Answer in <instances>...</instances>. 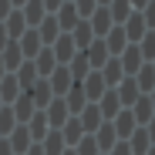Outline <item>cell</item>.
<instances>
[{"mask_svg":"<svg viewBox=\"0 0 155 155\" xmlns=\"http://www.w3.org/2000/svg\"><path fill=\"white\" fill-rule=\"evenodd\" d=\"M138 14L145 17V27H148V31H155V0H152V4H148L145 10H138Z\"/></svg>","mask_w":155,"mask_h":155,"instance_id":"cell-41","label":"cell"},{"mask_svg":"<svg viewBox=\"0 0 155 155\" xmlns=\"http://www.w3.org/2000/svg\"><path fill=\"white\" fill-rule=\"evenodd\" d=\"M10 4H14V10H20L24 4H27V0H10Z\"/></svg>","mask_w":155,"mask_h":155,"instance_id":"cell-50","label":"cell"},{"mask_svg":"<svg viewBox=\"0 0 155 155\" xmlns=\"http://www.w3.org/2000/svg\"><path fill=\"white\" fill-rule=\"evenodd\" d=\"M47 84H51V91H54V98H64V94H68V91L74 88V78H71V68H68V64H58L54 71H51Z\"/></svg>","mask_w":155,"mask_h":155,"instance_id":"cell-1","label":"cell"},{"mask_svg":"<svg viewBox=\"0 0 155 155\" xmlns=\"http://www.w3.org/2000/svg\"><path fill=\"white\" fill-rule=\"evenodd\" d=\"M0 155H14V152H10V142H7V138H0Z\"/></svg>","mask_w":155,"mask_h":155,"instance_id":"cell-48","label":"cell"},{"mask_svg":"<svg viewBox=\"0 0 155 155\" xmlns=\"http://www.w3.org/2000/svg\"><path fill=\"white\" fill-rule=\"evenodd\" d=\"M24 94H27V98L34 101V108H37V111H44V108L51 105V101H54V91H51L47 78H37V81H34V88H27Z\"/></svg>","mask_w":155,"mask_h":155,"instance_id":"cell-3","label":"cell"},{"mask_svg":"<svg viewBox=\"0 0 155 155\" xmlns=\"http://www.w3.org/2000/svg\"><path fill=\"white\" fill-rule=\"evenodd\" d=\"M115 91H118V98H121V108H132L135 101L142 98V91H138V84H135V78H125Z\"/></svg>","mask_w":155,"mask_h":155,"instance_id":"cell-21","label":"cell"},{"mask_svg":"<svg viewBox=\"0 0 155 155\" xmlns=\"http://www.w3.org/2000/svg\"><path fill=\"white\" fill-rule=\"evenodd\" d=\"M58 132H61V138H64V145H68V148H74L78 142L84 138V128H81V121H78V115H71V118L58 128Z\"/></svg>","mask_w":155,"mask_h":155,"instance_id":"cell-13","label":"cell"},{"mask_svg":"<svg viewBox=\"0 0 155 155\" xmlns=\"http://www.w3.org/2000/svg\"><path fill=\"white\" fill-rule=\"evenodd\" d=\"M64 105H68V111L71 115H81L84 111V105H88V98H84V91H81V84H74L68 94H64Z\"/></svg>","mask_w":155,"mask_h":155,"instance_id":"cell-30","label":"cell"},{"mask_svg":"<svg viewBox=\"0 0 155 155\" xmlns=\"http://www.w3.org/2000/svg\"><path fill=\"white\" fill-rule=\"evenodd\" d=\"M27 132H31V138H34V142H44V135L51 132V125H47L44 111H34V118L27 121Z\"/></svg>","mask_w":155,"mask_h":155,"instance_id":"cell-33","label":"cell"},{"mask_svg":"<svg viewBox=\"0 0 155 155\" xmlns=\"http://www.w3.org/2000/svg\"><path fill=\"white\" fill-rule=\"evenodd\" d=\"M71 4H74V10H78L81 20H88V17L98 10V0H71Z\"/></svg>","mask_w":155,"mask_h":155,"instance_id":"cell-40","label":"cell"},{"mask_svg":"<svg viewBox=\"0 0 155 155\" xmlns=\"http://www.w3.org/2000/svg\"><path fill=\"white\" fill-rule=\"evenodd\" d=\"M51 51H54V61H58V64H71V61H74V54H78V47H74L71 34H61L54 44H51Z\"/></svg>","mask_w":155,"mask_h":155,"instance_id":"cell-7","label":"cell"},{"mask_svg":"<svg viewBox=\"0 0 155 155\" xmlns=\"http://www.w3.org/2000/svg\"><path fill=\"white\" fill-rule=\"evenodd\" d=\"M24 155H44V148H41V142H34V145H31L27 152H24Z\"/></svg>","mask_w":155,"mask_h":155,"instance_id":"cell-47","label":"cell"},{"mask_svg":"<svg viewBox=\"0 0 155 155\" xmlns=\"http://www.w3.org/2000/svg\"><path fill=\"white\" fill-rule=\"evenodd\" d=\"M14 78H17V81H20V88L27 91V88H34V81H37L41 74H37V68H34V61H24V64H20V68L14 71Z\"/></svg>","mask_w":155,"mask_h":155,"instance_id":"cell-31","label":"cell"},{"mask_svg":"<svg viewBox=\"0 0 155 155\" xmlns=\"http://www.w3.org/2000/svg\"><path fill=\"white\" fill-rule=\"evenodd\" d=\"M0 108H4V98H0Z\"/></svg>","mask_w":155,"mask_h":155,"instance_id":"cell-56","label":"cell"},{"mask_svg":"<svg viewBox=\"0 0 155 155\" xmlns=\"http://www.w3.org/2000/svg\"><path fill=\"white\" fill-rule=\"evenodd\" d=\"M4 27H7V37H10V41H20L24 34L31 31V27H27V20H24V14H20V10H10V14H7Z\"/></svg>","mask_w":155,"mask_h":155,"instance_id":"cell-18","label":"cell"},{"mask_svg":"<svg viewBox=\"0 0 155 155\" xmlns=\"http://www.w3.org/2000/svg\"><path fill=\"white\" fill-rule=\"evenodd\" d=\"M128 148H132V155H145L152 148V138H148L145 128H135V132L128 135Z\"/></svg>","mask_w":155,"mask_h":155,"instance_id":"cell-29","label":"cell"},{"mask_svg":"<svg viewBox=\"0 0 155 155\" xmlns=\"http://www.w3.org/2000/svg\"><path fill=\"white\" fill-rule=\"evenodd\" d=\"M7 44H10V37H7V27H4V24H0V51H4Z\"/></svg>","mask_w":155,"mask_h":155,"instance_id":"cell-45","label":"cell"},{"mask_svg":"<svg viewBox=\"0 0 155 155\" xmlns=\"http://www.w3.org/2000/svg\"><path fill=\"white\" fill-rule=\"evenodd\" d=\"M54 17H58V27H61V34H71V31L78 27V20H81L71 0H64V4H61V10H58Z\"/></svg>","mask_w":155,"mask_h":155,"instance_id":"cell-15","label":"cell"},{"mask_svg":"<svg viewBox=\"0 0 155 155\" xmlns=\"http://www.w3.org/2000/svg\"><path fill=\"white\" fill-rule=\"evenodd\" d=\"M98 111H101V118H105V121H111V118L121 111V98H118V91H115V88H108L105 94L98 98Z\"/></svg>","mask_w":155,"mask_h":155,"instance_id":"cell-10","label":"cell"},{"mask_svg":"<svg viewBox=\"0 0 155 155\" xmlns=\"http://www.w3.org/2000/svg\"><path fill=\"white\" fill-rule=\"evenodd\" d=\"M34 68H37V74H41V78H51V71L58 68V61H54V51H51V47H41V54L34 58Z\"/></svg>","mask_w":155,"mask_h":155,"instance_id":"cell-28","label":"cell"},{"mask_svg":"<svg viewBox=\"0 0 155 155\" xmlns=\"http://www.w3.org/2000/svg\"><path fill=\"white\" fill-rule=\"evenodd\" d=\"M88 27H91V34L94 37H105L111 27H115V20H111V14H108V7H98L91 17H88Z\"/></svg>","mask_w":155,"mask_h":155,"instance_id":"cell-8","label":"cell"},{"mask_svg":"<svg viewBox=\"0 0 155 155\" xmlns=\"http://www.w3.org/2000/svg\"><path fill=\"white\" fill-rule=\"evenodd\" d=\"M81 91H84V98H88V105H98V98L108 91V84H105V78H101V71H91L84 81H81Z\"/></svg>","mask_w":155,"mask_h":155,"instance_id":"cell-5","label":"cell"},{"mask_svg":"<svg viewBox=\"0 0 155 155\" xmlns=\"http://www.w3.org/2000/svg\"><path fill=\"white\" fill-rule=\"evenodd\" d=\"M14 10V4H10V0H0V24H4L7 20V14Z\"/></svg>","mask_w":155,"mask_h":155,"instance_id":"cell-44","label":"cell"},{"mask_svg":"<svg viewBox=\"0 0 155 155\" xmlns=\"http://www.w3.org/2000/svg\"><path fill=\"white\" fill-rule=\"evenodd\" d=\"M81 54L88 58V68H91V71H101V68L108 64V58H111V54H108V47H105V41H101V37H94V41H91V44H88V47L81 51Z\"/></svg>","mask_w":155,"mask_h":155,"instance_id":"cell-2","label":"cell"},{"mask_svg":"<svg viewBox=\"0 0 155 155\" xmlns=\"http://www.w3.org/2000/svg\"><path fill=\"white\" fill-rule=\"evenodd\" d=\"M0 61H4V68H7V74H14L20 64H24V54H20V47H17V41H10L4 51H0Z\"/></svg>","mask_w":155,"mask_h":155,"instance_id":"cell-24","label":"cell"},{"mask_svg":"<svg viewBox=\"0 0 155 155\" xmlns=\"http://www.w3.org/2000/svg\"><path fill=\"white\" fill-rule=\"evenodd\" d=\"M108 155H132V148H128V142H118V145H115Z\"/></svg>","mask_w":155,"mask_h":155,"instance_id":"cell-43","label":"cell"},{"mask_svg":"<svg viewBox=\"0 0 155 155\" xmlns=\"http://www.w3.org/2000/svg\"><path fill=\"white\" fill-rule=\"evenodd\" d=\"M132 115H135V125L138 128H145L152 118H155V108H152V101H148V94H142L135 105H132Z\"/></svg>","mask_w":155,"mask_h":155,"instance_id":"cell-22","label":"cell"},{"mask_svg":"<svg viewBox=\"0 0 155 155\" xmlns=\"http://www.w3.org/2000/svg\"><path fill=\"white\" fill-rule=\"evenodd\" d=\"M41 4H44V10H47V14H58L64 0H41Z\"/></svg>","mask_w":155,"mask_h":155,"instance_id":"cell-42","label":"cell"},{"mask_svg":"<svg viewBox=\"0 0 155 155\" xmlns=\"http://www.w3.org/2000/svg\"><path fill=\"white\" fill-rule=\"evenodd\" d=\"M71 41H74L78 51H84V47L94 41V34H91V27H88V20H78V27L71 31Z\"/></svg>","mask_w":155,"mask_h":155,"instance_id":"cell-34","label":"cell"},{"mask_svg":"<svg viewBox=\"0 0 155 155\" xmlns=\"http://www.w3.org/2000/svg\"><path fill=\"white\" fill-rule=\"evenodd\" d=\"M24 94V88H20V81L14 74H7L4 81H0V98H4V105H14V101Z\"/></svg>","mask_w":155,"mask_h":155,"instance_id":"cell-26","label":"cell"},{"mask_svg":"<svg viewBox=\"0 0 155 155\" xmlns=\"http://www.w3.org/2000/svg\"><path fill=\"white\" fill-rule=\"evenodd\" d=\"M7 142H10V152H14V155H24V152L34 145V138H31V132H27V125H17L14 132L7 135Z\"/></svg>","mask_w":155,"mask_h":155,"instance_id":"cell-14","label":"cell"},{"mask_svg":"<svg viewBox=\"0 0 155 155\" xmlns=\"http://www.w3.org/2000/svg\"><path fill=\"white\" fill-rule=\"evenodd\" d=\"M138 51H142V61H145V64L155 61V31H148V34L138 41Z\"/></svg>","mask_w":155,"mask_h":155,"instance_id":"cell-38","label":"cell"},{"mask_svg":"<svg viewBox=\"0 0 155 155\" xmlns=\"http://www.w3.org/2000/svg\"><path fill=\"white\" fill-rule=\"evenodd\" d=\"M4 78H7V68H4V61H0V81H4Z\"/></svg>","mask_w":155,"mask_h":155,"instance_id":"cell-51","label":"cell"},{"mask_svg":"<svg viewBox=\"0 0 155 155\" xmlns=\"http://www.w3.org/2000/svg\"><path fill=\"white\" fill-rule=\"evenodd\" d=\"M108 4H111V0H98V7H108Z\"/></svg>","mask_w":155,"mask_h":155,"instance_id":"cell-53","label":"cell"},{"mask_svg":"<svg viewBox=\"0 0 155 155\" xmlns=\"http://www.w3.org/2000/svg\"><path fill=\"white\" fill-rule=\"evenodd\" d=\"M148 101H152V108H155V88H152V91H148Z\"/></svg>","mask_w":155,"mask_h":155,"instance_id":"cell-52","label":"cell"},{"mask_svg":"<svg viewBox=\"0 0 155 155\" xmlns=\"http://www.w3.org/2000/svg\"><path fill=\"white\" fill-rule=\"evenodd\" d=\"M128 4H132V10H145V7L152 4V0H128Z\"/></svg>","mask_w":155,"mask_h":155,"instance_id":"cell-46","label":"cell"},{"mask_svg":"<svg viewBox=\"0 0 155 155\" xmlns=\"http://www.w3.org/2000/svg\"><path fill=\"white\" fill-rule=\"evenodd\" d=\"M10 108H14V118H17V125H27V121L34 118V111H37V108H34V101H31L27 94H20V98L14 101V105H10Z\"/></svg>","mask_w":155,"mask_h":155,"instance_id":"cell-25","label":"cell"},{"mask_svg":"<svg viewBox=\"0 0 155 155\" xmlns=\"http://www.w3.org/2000/svg\"><path fill=\"white\" fill-rule=\"evenodd\" d=\"M145 155H155V145H152V148H148V152H145Z\"/></svg>","mask_w":155,"mask_h":155,"instance_id":"cell-55","label":"cell"},{"mask_svg":"<svg viewBox=\"0 0 155 155\" xmlns=\"http://www.w3.org/2000/svg\"><path fill=\"white\" fill-rule=\"evenodd\" d=\"M61 155H74V148H64V152H61Z\"/></svg>","mask_w":155,"mask_h":155,"instance_id":"cell-54","label":"cell"},{"mask_svg":"<svg viewBox=\"0 0 155 155\" xmlns=\"http://www.w3.org/2000/svg\"><path fill=\"white\" fill-rule=\"evenodd\" d=\"M94 142H98V152H101V155H108V152L118 145V135H115L111 121H105V125H101L98 132H94Z\"/></svg>","mask_w":155,"mask_h":155,"instance_id":"cell-20","label":"cell"},{"mask_svg":"<svg viewBox=\"0 0 155 155\" xmlns=\"http://www.w3.org/2000/svg\"><path fill=\"white\" fill-rule=\"evenodd\" d=\"M152 68H155V61H152Z\"/></svg>","mask_w":155,"mask_h":155,"instance_id":"cell-57","label":"cell"},{"mask_svg":"<svg viewBox=\"0 0 155 155\" xmlns=\"http://www.w3.org/2000/svg\"><path fill=\"white\" fill-rule=\"evenodd\" d=\"M78 121H81V128H84V135H94L101 125H105V118H101V111H98V105H84V111L78 115Z\"/></svg>","mask_w":155,"mask_h":155,"instance_id":"cell-16","label":"cell"},{"mask_svg":"<svg viewBox=\"0 0 155 155\" xmlns=\"http://www.w3.org/2000/svg\"><path fill=\"white\" fill-rule=\"evenodd\" d=\"M44 118H47L51 128H61V125L71 118V111H68V105H64V98H54V101H51V105L44 108Z\"/></svg>","mask_w":155,"mask_h":155,"instance_id":"cell-11","label":"cell"},{"mask_svg":"<svg viewBox=\"0 0 155 155\" xmlns=\"http://www.w3.org/2000/svg\"><path fill=\"white\" fill-rule=\"evenodd\" d=\"M111 128H115V135H118V142H128V135L135 132V115H132V108H121L115 118H111Z\"/></svg>","mask_w":155,"mask_h":155,"instance_id":"cell-6","label":"cell"},{"mask_svg":"<svg viewBox=\"0 0 155 155\" xmlns=\"http://www.w3.org/2000/svg\"><path fill=\"white\" fill-rule=\"evenodd\" d=\"M74 155H101L98 152V142H94V135H84L81 142L74 145Z\"/></svg>","mask_w":155,"mask_h":155,"instance_id":"cell-39","label":"cell"},{"mask_svg":"<svg viewBox=\"0 0 155 155\" xmlns=\"http://www.w3.org/2000/svg\"><path fill=\"white\" fill-rule=\"evenodd\" d=\"M121 27H125V37H128V44H138V41L148 34V27H145V17H142L138 10H135L132 17H128V20L121 24Z\"/></svg>","mask_w":155,"mask_h":155,"instance_id":"cell-12","label":"cell"},{"mask_svg":"<svg viewBox=\"0 0 155 155\" xmlns=\"http://www.w3.org/2000/svg\"><path fill=\"white\" fill-rule=\"evenodd\" d=\"M34 31H37V37H41V44H44V47H51V44L61 37V27H58V17H54V14H47Z\"/></svg>","mask_w":155,"mask_h":155,"instance_id":"cell-9","label":"cell"},{"mask_svg":"<svg viewBox=\"0 0 155 155\" xmlns=\"http://www.w3.org/2000/svg\"><path fill=\"white\" fill-rule=\"evenodd\" d=\"M20 14H24V20H27V27H31V31H34L37 24L47 17V10H44V4H41V0H27V4L20 7Z\"/></svg>","mask_w":155,"mask_h":155,"instance_id":"cell-23","label":"cell"},{"mask_svg":"<svg viewBox=\"0 0 155 155\" xmlns=\"http://www.w3.org/2000/svg\"><path fill=\"white\" fill-rule=\"evenodd\" d=\"M17 47H20V54H24V61H34L37 54H41V37H37V31H27L20 41H17Z\"/></svg>","mask_w":155,"mask_h":155,"instance_id":"cell-19","label":"cell"},{"mask_svg":"<svg viewBox=\"0 0 155 155\" xmlns=\"http://www.w3.org/2000/svg\"><path fill=\"white\" fill-rule=\"evenodd\" d=\"M41 148H44V155H61L68 145H64V138H61L58 128H51V132L44 135V142H41Z\"/></svg>","mask_w":155,"mask_h":155,"instance_id":"cell-32","label":"cell"},{"mask_svg":"<svg viewBox=\"0 0 155 155\" xmlns=\"http://www.w3.org/2000/svg\"><path fill=\"white\" fill-rule=\"evenodd\" d=\"M101 78H105V84H108V88H118V84L125 81V71H121L118 58H108V64L101 68Z\"/></svg>","mask_w":155,"mask_h":155,"instance_id":"cell-27","label":"cell"},{"mask_svg":"<svg viewBox=\"0 0 155 155\" xmlns=\"http://www.w3.org/2000/svg\"><path fill=\"white\" fill-rule=\"evenodd\" d=\"M135 84H138V91H142V94H148V91L155 88V68H152V64H142V68H138Z\"/></svg>","mask_w":155,"mask_h":155,"instance_id":"cell-36","label":"cell"},{"mask_svg":"<svg viewBox=\"0 0 155 155\" xmlns=\"http://www.w3.org/2000/svg\"><path fill=\"white\" fill-rule=\"evenodd\" d=\"M108 14H111V20L118 24V27H121V24L132 17L135 10H132V4H128V0H111V4H108Z\"/></svg>","mask_w":155,"mask_h":155,"instance_id":"cell-35","label":"cell"},{"mask_svg":"<svg viewBox=\"0 0 155 155\" xmlns=\"http://www.w3.org/2000/svg\"><path fill=\"white\" fill-rule=\"evenodd\" d=\"M145 132H148V138H152V145H155V118H152V121L145 125Z\"/></svg>","mask_w":155,"mask_h":155,"instance_id":"cell-49","label":"cell"},{"mask_svg":"<svg viewBox=\"0 0 155 155\" xmlns=\"http://www.w3.org/2000/svg\"><path fill=\"white\" fill-rule=\"evenodd\" d=\"M118 64H121V71H125V78H135L138 74V68L145 64L142 61V51H138V44H128L121 54H118Z\"/></svg>","mask_w":155,"mask_h":155,"instance_id":"cell-4","label":"cell"},{"mask_svg":"<svg viewBox=\"0 0 155 155\" xmlns=\"http://www.w3.org/2000/svg\"><path fill=\"white\" fill-rule=\"evenodd\" d=\"M101 41H105V47H108V54L111 58H118L121 54V51L128 47V37H125V27H118V24H115V27L105 34V37H101Z\"/></svg>","mask_w":155,"mask_h":155,"instance_id":"cell-17","label":"cell"},{"mask_svg":"<svg viewBox=\"0 0 155 155\" xmlns=\"http://www.w3.org/2000/svg\"><path fill=\"white\" fill-rule=\"evenodd\" d=\"M14 128H17L14 108H10V105H4V108H0V138H7V135L14 132Z\"/></svg>","mask_w":155,"mask_h":155,"instance_id":"cell-37","label":"cell"}]
</instances>
